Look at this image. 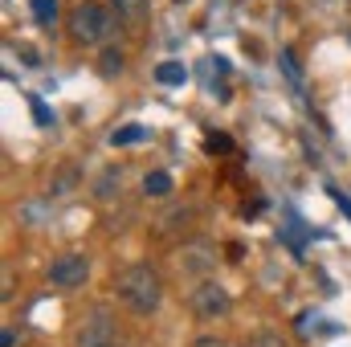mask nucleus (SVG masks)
<instances>
[{"label":"nucleus","instance_id":"1","mask_svg":"<svg viewBox=\"0 0 351 347\" xmlns=\"http://www.w3.org/2000/svg\"><path fill=\"white\" fill-rule=\"evenodd\" d=\"M114 298H119L131 315L147 319V315H156V311L164 307V278L156 274V265L131 261V265H123V270L114 274Z\"/></svg>","mask_w":351,"mask_h":347},{"label":"nucleus","instance_id":"2","mask_svg":"<svg viewBox=\"0 0 351 347\" xmlns=\"http://www.w3.org/2000/svg\"><path fill=\"white\" fill-rule=\"evenodd\" d=\"M114 25H119V21H114L110 4H98V0L74 4L70 16H66V33H70V41L82 45V49H106V41L114 37Z\"/></svg>","mask_w":351,"mask_h":347},{"label":"nucleus","instance_id":"3","mask_svg":"<svg viewBox=\"0 0 351 347\" xmlns=\"http://www.w3.org/2000/svg\"><path fill=\"white\" fill-rule=\"evenodd\" d=\"M123 327L106 307H90L74 331V347H123Z\"/></svg>","mask_w":351,"mask_h":347},{"label":"nucleus","instance_id":"4","mask_svg":"<svg viewBox=\"0 0 351 347\" xmlns=\"http://www.w3.org/2000/svg\"><path fill=\"white\" fill-rule=\"evenodd\" d=\"M188 307H192V315H196V319L213 323V319H225V315L233 311V298H229V290H225L221 282L204 278V282H196V286H192Z\"/></svg>","mask_w":351,"mask_h":347},{"label":"nucleus","instance_id":"5","mask_svg":"<svg viewBox=\"0 0 351 347\" xmlns=\"http://www.w3.org/2000/svg\"><path fill=\"white\" fill-rule=\"evenodd\" d=\"M86 278H90L86 254H58L49 261V286H58V290H78Z\"/></svg>","mask_w":351,"mask_h":347},{"label":"nucleus","instance_id":"6","mask_svg":"<svg viewBox=\"0 0 351 347\" xmlns=\"http://www.w3.org/2000/svg\"><path fill=\"white\" fill-rule=\"evenodd\" d=\"M213 265H217V250L208 241H184L180 254H176V270L188 274V278H196V282H204L213 274Z\"/></svg>","mask_w":351,"mask_h":347},{"label":"nucleus","instance_id":"7","mask_svg":"<svg viewBox=\"0 0 351 347\" xmlns=\"http://www.w3.org/2000/svg\"><path fill=\"white\" fill-rule=\"evenodd\" d=\"M110 12H114V21H119L127 33H139V29L147 25L152 4H147V0H110Z\"/></svg>","mask_w":351,"mask_h":347},{"label":"nucleus","instance_id":"8","mask_svg":"<svg viewBox=\"0 0 351 347\" xmlns=\"http://www.w3.org/2000/svg\"><path fill=\"white\" fill-rule=\"evenodd\" d=\"M29 12L41 29H53L58 16H62V0H29Z\"/></svg>","mask_w":351,"mask_h":347},{"label":"nucleus","instance_id":"9","mask_svg":"<svg viewBox=\"0 0 351 347\" xmlns=\"http://www.w3.org/2000/svg\"><path fill=\"white\" fill-rule=\"evenodd\" d=\"M123 70H127V53H123V49H110V45H106V49L98 53V74H102V78H119Z\"/></svg>","mask_w":351,"mask_h":347},{"label":"nucleus","instance_id":"10","mask_svg":"<svg viewBox=\"0 0 351 347\" xmlns=\"http://www.w3.org/2000/svg\"><path fill=\"white\" fill-rule=\"evenodd\" d=\"M147 139V127L143 123H127L119 131H110V147H131V143H143Z\"/></svg>","mask_w":351,"mask_h":347},{"label":"nucleus","instance_id":"11","mask_svg":"<svg viewBox=\"0 0 351 347\" xmlns=\"http://www.w3.org/2000/svg\"><path fill=\"white\" fill-rule=\"evenodd\" d=\"M156 82H160V86H184V82H188L184 62H160V66H156Z\"/></svg>","mask_w":351,"mask_h":347},{"label":"nucleus","instance_id":"12","mask_svg":"<svg viewBox=\"0 0 351 347\" xmlns=\"http://www.w3.org/2000/svg\"><path fill=\"white\" fill-rule=\"evenodd\" d=\"M143 192H147V196H172V176L168 172H147L143 176Z\"/></svg>","mask_w":351,"mask_h":347},{"label":"nucleus","instance_id":"13","mask_svg":"<svg viewBox=\"0 0 351 347\" xmlns=\"http://www.w3.org/2000/svg\"><path fill=\"white\" fill-rule=\"evenodd\" d=\"M245 347H286V339H282L278 331H254V335L245 339Z\"/></svg>","mask_w":351,"mask_h":347},{"label":"nucleus","instance_id":"14","mask_svg":"<svg viewBox=\"0 0 351 347\" xmlns=\"http://www.w3.org/2000/svg\"><path fill=\"white\" fill-rule=\"evenodd\" d=\"M204 152H208V156H229V152H233V139H229V135H208V139H204Z\"/></svg>","mask_w":351,"mask_h":347},{"label":"nucleus","instance_id":"15","mask_svg":"<svg viewBox=\"0 0 351 347\" xmlns=\"http://www.w3.org/2000/svg\"><path fill=\"white\" fill-rule=\"evenodd\" d=\"M0 347H21V327L16 323H4L0 327Z\"/></svg>","mask_w":351,"mask_h":347},{"label":"nucleus","instance_id":"16","mask_svg":"<svg viewBox=\"0 0 351 347\" xmlns=\"http://www.w3.org/2000/svg\"><path fill=\"white\" fill-rule=\"evenodd\" d=\"M192 347H233V344H225V339H217V335H200Z\"/></svg>","mask_w":351,"mask_h":347},{"label":"nucleus","instance_id":"17","mask_svg":"<svg viewBox=\"0 0 351 347\" xmlns=\"http://www.w3.org/2000/svg\"><path fill=\"white\" fill-rule=\"evenodd\" d=\"M12 298V270L4 265V294H0V302H8Z\"/></svg>","mask_w":351,"mask_h":347},{"label":"nucleus","instance_id":"18","mask_svg":"<svg viewBox=\"0 0 351 347\" xmlns=\"http://www.w3.org/2000/svg\"><path fill=\"white\" fill-rule=\"evenodd\" d=\"M335 200H339V208H343V213L351 217V200H348V196H335Z\"/></svg>","mask_w":351,"mask_h":347},{"label":"nucleus","instance_id":"19","mask_svg":"<svg viewBox=\"0 0 351 347\" xmlns=\"http://www.w3.org/2000/svg\"><path fill=\"white\" fill-rule=\"evenodd\" d=\"M123 347H139V344H135V339H123Z\"/></svg>","mask_w":351,"mask_h":347}]
</instances>
